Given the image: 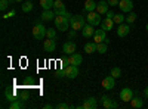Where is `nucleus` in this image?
Segmentation results:
<instances>
[{
    "label": "nucleus",
    "instance_id": "f257e3e1",
    "mask_svg": "<svg viewBox=\"0 0 148 109\" xmlns=\"http://www.w3.org/2000/svg\"><path fill=\"white\" fill-rule=\"evenodd\" d=\"M84 21H86V18L83 16V15H73L71 16V19H70V28L71 30H76V31H82L83 28H84Z\"/></svg>",
    "mask_w": 148,
    "mask_h": 109
},
{
    "label": "nucleus",
    "instance_id": "f03ea898",
    "mask_svg": "<svg viewBox=\"0 0 148 109\" xmlns=\"http://www.w3.org/2000/svg\"><path fill=\"white\" fill-rule=\"evenodd\" d=\"M46 32H47V30L45 28V25H43V24H40V22H37L36 25L33 27V37L36 40H43Z\"/></svg>",
    "mask_w": 148,
    "mask_h": 109
},
{
    "label": "nucleus",
    "instance_id": "7ed1b4c3",
    "mask_svg": "<svg viewBox=\"0 0 148 109\" xmlns=\"http://www.w3.org/2000/svg\"><path fill=\"white\" fill-rule=\"evenodd\" d=\"M86 21H88V24H90V25H93V27L99 25V24L102 22V21H101V15L98 14L96 10H93V12H88V16H86Z\"/></svg>",
    "mask_w": 148,
    "mask_h": 109
},
{
    "label": "nucleus",
    "instance_id": "20e7f679",
    "mask_svg": "<svg viewBox=\"0 0 148 109\" xmlns=\"http://www.w3.org/2000/svg\"><path fill=\"white\" fill-rule=\"evenodd\" d=\"M101 106L104 109H117L119 108V103L113 99H110L108 96H102L101 97Z\"/></svg>",
    "mask_w": 148,
    "mask_h": 109
},
{
    "label": "nucleus",
    "instance_id": "39448f33",
    "mask_svg": "<svg viewBox=\"0 0 148 109\" xmlns=\"http://www.w3.org/2000/svg\"><path fill=\"white\" fill-rule=\"evenodd\" d=\"M93 41L98 44V43H108V39H107V31L104 28H99V30H95V34H93Z\"/></svg>",
    "mask_w": 148,
    "mask_h": 109
},
{
    "label": "nucleus",
    "instance_id": "423d86ee",
    "mask_svg": "<svg viewBox=\"0 0 148 109\" xmlns=\"http://www.w3.org/2000/svg\"><path fill=\"white\" fill-rule=\"evenodd\" d=\"M64 71H65V77H68V78H71V80H74L77 75H79V66L77 65H67L65 68H64Z\"/></svg>",
    "mask_w": 148,
    "mask_h": 109
},
{
    "label": "nucleus",
    "instance_id": "0eeeda50",
    "mask_svg": "<svg viewBox=\"0 0 148 109\" xmlns=\"http://www.w3.org/2000/svg\"><path fill=\"white\" fill-rule=\"evenodd\" d=\"M130 32V24H127V22H123V24H120V25H117V35L119 37H126V35Z\"/></svg>",
    "mask_w": 148,
    "mask_h": 109
},
{
    "label": "nucleus",
    "instance_id": "6e6552de",
    "mask_svg": "<svg viewBox=\"0 0 148 109\" xmlns=\"http://www.w3.org/2000/svg\"><path fill=\"white\" fill-rule=\"evenodd\" d=\"M77 108H79V109H80V108H82V109H96V108H98V102H96L95 97H88L82 105H79Z\"/></svg>",
    "mask_w": 148,
    "mask_h": 109
},
{
    "label": "nucleus",
    "instance_id": "1a4fd4ad",
    "mask_svg": "<svg viewBox=\"0 0 148 109\" xmlns=\"http://www.w3.org/2000/svg\"><path fill=\"white\" fill-rule=\"evenodd\" d=\"M119 7L123 14H129V12L133 10V2L132 0H120L119 3Z\"/></svg>",
    "mask_w": 148,
    "mask_h": 109
},
{
    "label": "nucleus",
    "instance_id": "9d476101",
    "mask_svg": "<svg viewBox=\"0 0 148 109\" xmlns=\"http://www.w3.org/2000/svg\"><path fill=\"white\" fill-rule=\"evenodd\" d=\"M5 97H6V100H8L9 103L15 102V100H19L18 94H16V90H15V89H10V87H8V89L5 90Z\"/></svg>",
    "mask_w": 148,
    "mask_h": 109
},
{
    "label": "nucleus",
    "instance_id": "9b49d317",
    "mask_svg": "<svg viewBox=\"0 0 148 109\" xmlns=\"http://www.w3.org/2000/svg\"><path fill=\"white\" fill-rule=\"evenodd\" d=\"M53 12H55V15H65V5L62 0H55V3H53Z\"/></svg>",
    "mask_w": 148,
    "mask_h": 109
},
{
    "label": "nucleus",
    "instance_id": "f8f14e48",
    "mask_svg": "<svg viewBox=\"0 0 148 109\" xmlns=\"http://www.w3.org/2000/svg\"><path fill=\"white\" fill-rule=\"evenodd\" d=\"M67 62H68L70 65H77V66H80L82 62H83V56H82L80 53H73V55L68 56Z\"/></svg>",
    "mask_w": 148,
    "mask_h": 109
},
{
    "label": "nucleus",
    "instance_id": "ddd939ff",
    "mask_svg": "<svg viewBox=\"0 0 148 109\" xmlns=\"http://www.w3.org/2000/svg\"><path fill=\"white\" fill-rule=\"evenodd\" d=\"M102 87L105 89V90H111V89H114L116 87V78L113 77V75H108V77H105L104 80H102Z\"/></svg>",
    "mask_w": 148,
    "mask_h": 109
},
{
    "label": "nucleus",
    "instance_id": "4468645a",
    "mask_svg": "<svg viewBox=\"0 0 148 109\" xmlns=\"http://www.w3.org/2000/svg\"><path fill=\"white\" fill-rule=\"evenodd\" d=\"M43 49H45V52H47V53L55 52V49H56V41H55V39H47V40H45Z\"/></svg>",
    "mask_w": 148,
    "mask_h": 109
},
{
    "label": "nucleus",
    "instance_id": "2eb2a0df",
    "mask_svg": "<svg viewBox=\"0 0 148 109\" xmlns=\"http://www.w3.org/2000/svg\"><path fill=\"white\" fill-rule=\"evenodd\" d=\"M76 49H77V46L74 41H65L64 46H62V52L65 55H73V53H76Z\"/></svg>",
    "mask_w": 148,
    "mask_h": 109
},
{
    "label": "nucleus",
    "instance_id": "dca6fc26",
    "mask_svg": "<svg viewBox=\"0 0 148 109\" xmlns=\"http://www.w3.org/2000/svg\"><path fill=\"white\" fill-rule=\"evenodd\" d=\"M108 10H110V5H108L107 0H101V2H98V5H96V12H98V14H99V15H105Z\"/></svg>",
    "mask_w": 148,
    "mask_h": 109
},
{
    "label": "nucleus",
    "instance_id": "f3484780",
    "mask_svg": "<svg viewBox=\"0 0 148 109\" xmlns=\"http://www.w3.org/2000/svg\"><path fill=\"white\" fill-rule=\"evenodd\" d=\"M132 97H133V91L129 89V87H125L121 91H120V99L123 100V102H130L132 100Z\"/></svg>",
    "mask_w": 148,
    "mask_h": 109
},
{
    "label": "nucleus",
    "instance_id": "a211bd4d",
    "mask_svg": "<svg viewBox=\"0 0 148 109\" xmlns=\"http://www.w3.org/2000/svg\"><path fill=\"white\" fill-rule=\"evenodd\" d=\"M93 34H95V28H93V25H90V24L84 25V28L82 30V35L84 39H92Z\"/></svg>",
    "mask_w": 148,
    "mask_h": 109
},
{
    "label": "nucleus",
    "instance_id": "6ab92c4d",
    "mask_svg": "<svg viewBox=\"0 0 148 109\" xmlns=\"http://www.w3.org/2000/svg\"><path fill=\"white\" fill-rule=\"evenodd\" d=\"M114 27H116L114 19H111V18H104V21L101 22V28H104L105 31H111V30H114Z\"/></svg>",
    "mask_w": 148,
    "mask_h": 109
},
{
    "label": "nucleus",
    "instance_id": "aec40b11",
    "mask_svg": "<svg viewBox=\"0 0 148 109\" xmlns=\"http://www.w3.org/2000/svg\"><path fill=\"white\" fill-rule=\"evenodd\" d=\"M53 19H55V12H52L51 9H49V10H43V14H42V21L49 22V21H53Z\"/></svg>",
    "mask_w": 148,
    "mask_h": 109
},
{
    "label": "nucleus",
    "instance_id": "412c9836",
    "mask_svg": "<svg viewBox=\"0 0 148 109\" xmlns=\"http://www.w3.org/2000/svg\"><path fill=\"white\" fill-rule=\"evenodd\" d=\"M96 43L95 41H89V43H86L84 44V52L88 53V55H92V53H95L96 52Z\"/></svg>",
    "mask_w": 148,
    "mask_h": 109
},
{
    "label": "nucleus",
    "instance_id": "4be33fe9",
    "mask_svg": "<svg viewBox=\"0 0 148 109\" xmlns=\"http://www.w3.org/2000/svg\"><path fill=\"white\" fill-rule=\"evenodd\" d=\"M96 2L95 0H86L84 2V10L86 12H93V10H96Z\"/></svg>",
    "mask_w": 148,
    "mask_h": 109
},
{
    "label": "nucleus",
    "instance_id": "5701e85b",
    "mask_svg": "<svg viewBox=\"0 0 148 109\" xmlns=\"http://www.w3.org/2000/svg\"><path fill=\"white\" fill-rule=\"evenodd\" d=\"M129 103H130V108H135V109H139V108L144 106V100L139 99V97H135V96L132 97V100Z\"/></svg>",
    "mask_w": 148,
    "mask_h": 109
},
{
    "label": "nucleus",
    "instance_id": "b1692460",
    "mask_svg": "<svg viewBox=\"0 0 148 109\" xmlns=\"http://www.w3.org/2000/svg\"><path fill=\"white\" fill-rule=\"evenodd\" d=\"M55 0H40V6L43 7V10H49L53 7Z\"/></svg>",
    "mask_w": 148,
    "mask_h": 109
},
{
    "label": "nucleus",
    "instance_id": "393cba45",
    "mask_svg": "<svg viewBox=\"0 0 148 109\" xmlns=\"http://www.w3.org/2000/svg\"><path fill=\"white\" fill-rule=\"evenodd\" d=\"M21 9H22V12H25V14L31 12V10H33V2H30V0H27V2H22V3H21Z\"/></svg>",
    "mask_w": 148,
    "mask_h": 109
},
{
    "label": "nucleus",
    "instance_id": "a878e982",
    "mask_svg": "<svg viewBox=\"0 0 148 109\" xmlns=\"http://www.w3.org/2000/svg\"><path fill=\"white\" fill-rule=\"evenodd\" d=\"M113 19H114V24H116V25H120V24L126 22V16H125V14H123V12H121V14H116Z\"/></svg>",
    "mask_w": 148,
    "mask_h": 109
},
{
    "label": "nucleus",
    "instance_id": "bb28decb",
    "mask_svg": "<svg viewBox=\"0 0 148 109\" xmlns=\"http://www.w3.org/2000/svg\"><path fill=\"white\" fill-rule=\"evenodd\" d=\"M107 50H108V46H107V43H105V41L98 43V46H96V52H98V53L104 55V53H107Z\"/></svg>",
    "mask_w": 148,
    "mask_h": 109
},
{
    "label": "nucleus",
    "instance_id": "cd10ccee",
    "mask_svg": "<svg viewBox=\"0 0 148 109\" xmlns=\"http://www.w3.org/2000/svg\"><path fill=\"white\" fill-rule=\"evenodd\" d=\"M136 14H135V12H129V14L126 15V22L127 24H133L135 21H136Z\"/></svg>",
    "mask_w": 148,
    "mask_h": 109
},
{
    "label": "nucleus",
    "instance_id": "c85d7f7f",
    "mask_svg": "<svg viewBox=\"0 0 148 109\" xmlns=\"http://www.w3.org/2000/svg\"><path fill=\"white\" fill-rule=\"evenodd\" d=\"M21 108H24V103L21 102V99H19V100H15V102H12V103L9 105V109H21Z\"/></svg>",
    "mask_w": 148,
    "mask_h": 109
},
{
    "label": "nucleus",
    "instance_id": "c756f323",
    "mask_svg": "<svg viewBox=\"0 0 148 109\" xmlns=\"http://www.w3.org/2000/svg\"><path fill=\"white\" fill-rule=\"evenodd\" d=\"M110 74H111V75H113L114 78H119V77L121 75V69H120L119 66H114L113 69H111V72H110Z\"/></svg>",
    "mask_w": 148,
    "mask_h": 109
},
{
    "label": "nucleus",
    "instance_id": "7c9ffc66",
    "mask_svg": "<svg viewBox=\"0 0 148 109\" xmlns=\"http://www.w3.org/2000/svg\"><path fill=\"white\" fill-rule=\"evenodd\" d=\"M46 37H47V39H55V37H56V31H55L53 28H49L47 32H46Z\"/></svg>",
    "mask_w": 148,
    "mask_h": 109
},
{
    "label": "nucleus",
    "instance_id": "2f4dec72",
    "mask_svg": "<svg viewBox=\"0 0 148 109\" xmlns=\"http://www.w3.org/2000/svg\"><path fill=\"white\" fill-rule=\"evenodd\" d=\"M9 6V0H0V10H6Z\"/></svg>",
    "mask_w": 148,
    "mask_h": 109
},
{
    "label": "nucleus",
    "instance_id": "473e14b6",
    "mask_svg": "<svg viewBox=\"0 0 148 109\" xmlns=\"http://www.w3.org/2000/svg\"><path fill=\"white\" fill-rule=\"evenodd\" d=\"M68 108H70L68 103H59V105H56V109H68Z\"/></svg>",
    "mask_w": 148,
    "mask_h": 109
},
{
    "label": "nucleus",
    "instance_id": "72a5a7b5",
    "mask_svg": "<svg viewBox=\"0 0 148 109\" xmlns=\"http://www.w3.org/2000/svg\"><path fill=\"white\" fill-rule=\"evenodd\" d=\"M107 2H108V5H110V6H119L120 0H107Z\"/></svg>",
    "mask_w": 148,
    "mask_h": 109
},
{
    "label": "nucleus",
    "instance_id": "f704fd0d",
    "mask_svg": "<svg viewBox=\"0 0 148 109\" xmlns=\"http://www.w3.org/2000/svg\"><path fill=\"white\" fill-rule=\"evenodd\" d=\"M68 37H70V39H74V37H76V30H71V31L68 32Z\"/></svg>",
    "mask_w": 148,
    "mask_h": 109
},
{
    "label": "nucleus",
    "instance_id": "c9c22d12",
    "mask_svg": "<svg viewBox=\"0 0 148 109\" xmlns=\"http://www.w3.org/2000/svg\"><path fill=\"white\" fill-rule=\"evenodd\" d=\"M105 18H111V19H113V18H114V14H113L111 10H108L107 14H105Z\"/></svg>",
    "mask_w": 148,
    "mask_h": 109
},
{
    "label": "nucleus",
    "instance_id": "e433bc0d",
    "mask_svg": "<svg viewBox=\"0 0 148 109\" xmlns=\"http://www.w3.org/2000/svg\"><path fill=\"white\" fill-rule=\"evenodd\" d=\"M12 15H15V10H12L10 14H8V15H3V18H10Z\"/></svg>",
    "mask_w": 148,
    "mask_h": 109
},
{
    "label": "nucleus",
    "instance_id": "4c0bfd02",
    "mask_svg": "<svg viewBox=\"0 0 148 109\" xmlns=\"http://www.w3.org/2000/svg\"><path fill=\"white\" fill-rule=\"evenodd\" d=\"M144 96H145V99H148V87L144 90Z\"/></svg>",
    "mask_w": 148,
    "mask_h": 109
},
{
    "label": "nucleus",
    "instance_id": "58836bf2",
    "mask_svg": "<svg viewBox=\"0 0 148 109\" xmlns=\"http://www.w3.org/2000/svg\"><path fill=\"white\" fill-rule=\"evenodd\" d=\"M52 108H53L52 105H45V109H52Z\"/></svg>",
    "mask_w": 148,
    "mask_h": 109
},
{
    "label": "nucleus",
    "instance_id": "ea45409f",
    "mask_svg": "<svg viewBox=\"0 0 148 109\" xmlns=\"http://www.w3.org/2000/svg\"><path fill=\"white\" fill-rule=\"evenodd\" d=\"M12 2H18V3H22L24 0H12Z\"/></svg>",
    "mask_w": 148,
    "mask_h": 109
},
{
    "label": "nucleus",
    "instance_id": "a19ab883",
    "mask_svg": "<svg viewBox=\"0 0 148 109\" xmlns=\"http://www.w3.org/2000/svg\"><path fill=\"white\" fill-rule=\"evenodd\" d=\"M145 28H147V31H148V24H147V27H145Z\"/></svg>",
    "mask_w": 148,
    "mask_h": 109
},
{
    "label": "nucleus",
    "instance_id": "79ce46f5",
    "mask_svg": "<svg viewBox=\"0 0 148 109\" xmlns=\"http://www.w3.org/2000/svg\"><path fill=\"white\" fill-rule=\"evenodd\" d=\"M30 2H33V0H30Z\"/></svg>",
    "mask_w": 148,
    "mask_h": 109
},
{
    "label": "nucleus",
    "instance_id": "37998d69",
    "mask_svg": "<svg viewBox=\"0 0 148 109\" xmlns=\"http://www.w3.org/2000/svg\"><path fill=\"white\" fill-rule=\"evenodd\" d=\"M147 9H148V6H147Z\"/></svg>",
    "mask_w": 148,
    "mask_h": 109
}]
</instances>
